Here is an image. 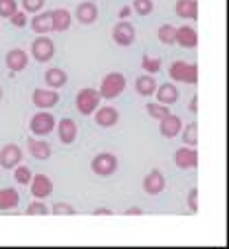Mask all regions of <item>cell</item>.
<instances>
[{"instance_id":"18","label":"cell","mask_w":229,"mask_h":249,"mask_svg":"<svg viewBox=\"0 0 229 249\" xmlns=\"http://www.w3.org/2000/svg\"><path fill=\"white\" fill-rule=\"evenodd\" d=\"M77 124L73 122L70 117L62 119L60 124H57V137H60V141L64 143V146H70L75 139H77Z\"/></svg>"},{"instance_id":"42","label":"cell","mask_w":229,"mask_h":249,"mask_svg":"<svg viewBox=\"0 0 229 249\" xmlns=\"http://www.w3.org/2000/svg\"><path fill=\"white\" fill-rule=\"evenodd\" d=\"M130 11H132V9H122V14H119V16H122V18H126V16L130 14Z\"/></svg>"},{"instance_id":"22","label":"cell","mask_w":229,"mask_h":249,"mask_svg":"<svg viewBox=\"0 0 229 249\" xmlns=\"http://www.w3.org/2000/svg\"><path fill=\"white\" fill-rule=\"evenodd\" d=\"M31 29L40 36H47L49 31H53V20H51V11H37L31 18Z\"/></svg>"},{"instance_id":"35","label":"cell","mask_w":229,"mask_h":249,"mask_svg":"<svg viewBox=\"0 0 229 249\" xmlns=\"http://www.w3.org/2000/svg\"><path fill=\"white\" fill-rule=\"evenodd\" d=\"M16 11H18V2L16 0H0V18H9Z\"/></svg>"},{"instance_id":"43","label":"cell","mask_w":229,"mask_h":249,"mask_svg":"<svg viewBox=\"0 0 229 249\" xmlns=\"http://www.w3.org/2000/svg\"><path fill=\"white\" fill-rule=\"evenodd\" d=\"M0 102H2V86H0Z\"/></svg>"},{"instance_id":"7","label":"cell","mask_w":229,"mask_h":249,"mask_svg":"<svg viewBox=\"0 0 229 249\" xmlns=\"http://www.w3.org/2000/svg\"><path fill=\"white\" fill-rule=\"evenodd\" d=\"M31 55L35 62H49L53 55H55V44H53L51 38H47V36H40V38L33 40L31 44Z\"/></svg>"},{"instance_id":"11","label":"cell","mask_w":229,"mask_h":249,"mask_svg":"<svg viewBox=\"0 0 229 249\" xmlns=\"http://www.w3.org/2000/svg\"><path fill=\"white\" fill-rule=\"evenodd\" d=\"M20 161H22V150L18 143H7L0 148V168L14 170Z\"/></svg>"},{"instance_id":"20","label":"cell","mask_w":229,"mask_h":249,"mask_svg":"<svg viewBox=\"0 0 229 249\" xmlns=\"http://www.w3.org/2000/svg\"><path fill=\"white\" fill-rule=\"evenodd\" d=\"M174 14L183 20H196L198 18V2L196 0H176Z\"/></svg>"},{"instance_id":"30","label":"cell","mask_w":229,"mask_h":249,"mask_svg":"<svg viewBox=\"0 0 229 249\" xmlns=\"http://www.w3.org/2000/svg\"><path fill=\"white\" fill-rule=\"evenodd\" d=\"M161 57H150V55H143L141 57V69L148 73V75H155V73H159L161 71Z\"/></svg>"},{"instance_id":"38","label":"cell","mask_w":229,"mask_h":249,"mask_svg":"<svg viewBox=\"0 0 229 249\" xmlns=\"http://www.w3.org/2000/svg\"><path fill=\"white\" fill-rule=\"evenodd\" d=\"M187 207H190V212H198V190L196 188H192L190 194H187Z\"/></svg>"},{"instance_id":"16","label":"cell","mask_w":229,"mask_h":249,"mask_svg":"<svg viewBox=\"0 0 229 249\" xmlns=\"http://www.w3.org/2000/svg\"><path fill=\"white\" fill-rule=\"evenodd\" d=\"M5 62H7V69L9 71L20 73V71H24L29 66V53L24 51V49H11V51L7 53Z\"/></svg>"},{"instance_id":"14","label":"cell","mask_w":229,"mask_h":249,"mask_svg":"<svg viewBox=\"0 0 229 249\" xmlns=\"http://www.w3.org/2000/svg\"><path fill=\"white\" fill-rule=\"evenodd\" d=\"M183 130V122L178 115H172L170 113L168 117H163L159 122V132L161 137H165V139H174V137H178Z\"/></svg>"},{"instance_id":"13","label":"cell","mask_w":229,"mask_h":249,"mask_svg":"<svg viewBox=\"0 0 229 249\" xmlns=\"http://www.w3.org/2000/svg\"><path fill=\"white\" fill-rule=\"evenodd\" d=\"M93 115H95V124L99 128H112V126H117V122H119V110L112 108V106H102L99 104V108Z\"/></svg>"},{"instance_id":"27","label":"cell","mask_w":229,"mask_h":249,"mask_svg":"<svg viewBox=\"0 0 229 249\" xmlns=\"http://www.w3.org/2000/svg\"><path fill=\"white\" fill-rule=\"evenodd\" d=\"M181 139H183V143H185V146L196 148V143H198V124L196 122L187 124V126L181 130Z\"/></svg>"},{"instance_id":"19","label":"cell","mask_w":229,"mask_h":249,"mask_svg":"<svg viewBox=\"0 0 229 249\" xmlns=\"http://www.w3.org/2000/svg\"><path fill=\"white\" fill-rule=\"evenodd\" d=\"M97 16H99L97 5H95V2H90V0L80 2V5H77V9H75V18L80 20L82 24H93L95 20H97Z\"/></svg>"},{"instance_id":"21","label":"cell","mask_w":229,"mask_h":249,"mask_svg":"<svg viewBox=\"0 0 229 249\" xmlns=\"http://www.w3.org/2000/svg\"><path fill=\"white\" fill-rule=\"evenodd\" d=\"M155 95H157V102H159V104H165V106H172V104L178 102V89H176L174 84H170V82H165V84L157 86Z\"/></svg>"},{"instance_id":"33","label":"cell","mask_w":229,"mask_h":249,"mask_svg":"<svg viewBox=\"0 0 229 249\" xmlns=\"http://www.w3.org/2000/svg\"><path fill=\"white\" fill-rule=\"evenodd\" d=\"M31 177H33V172L27 168V165H16L14 168V179H16V183H20V185H29V181H31Z\"/></svg>"},{"instance_id":"6","label":"cell","mask_w":229,"mask_h":249,"mask_svg":"<svg viewBox=\"0 0 229 249\" xmlns=\"http://www.w3.org/2000/svg\"><path fill=\"white\" fill-rule=\"evenodd\" d=\"M31 102L37 110H51L60 102V93L55 89H35L31 93Z\"/></svg>"},{"instance_id":"17","label":"cell","mask_w":229,"mask_h":249,"mask_svg":"<svg viewBox=\"0 0 229 249\" xmlns=\"http://www.w3.org/2000/svg\"><path fill=\"white\" fill-rule=\"evenodd\" d=\"M51 143L44 139H40V137H31L29 139V155L33 157V159L37 161H47L49 157H51Z\"/></svg>"},{"instance_id":"1","label":"cell","mask_w":229,"mask_h":249,"mask_svg":"<svg viewBox=\"0 0 229 249\" xmlns=\"http://www.w3.org/2000/svg\"><path fill=\"white\" fill-rule=\"evenodd\" d=\"M168 73L172 82H181V84H196L198 82V66L192 64V62H185V60L172 62Z\"/></svg>"},{"instance_id":"12","label":"cell","mask_w":229,"mask_h":249,"mask_svg":"<svg viewBox=\"0 0 229 249\" xmlns=\"http://www.w3.org/2000/svg\"><path fill=\"white\" fill-rule=\"evenodd\" d=\"M165 190V177L161 170H150L143 177V192L150 194V196H157Z\"/></svg>"},{"instance_id":"37","label":"cell","mask_w":229,"mask_h":249,"mask_svg":"<svg viewBox=\"0 0 229 249\" xmlns=\"http://www.w3.org/2000/svg\"><path fill=\"white\" fill-rule=\"evenodd\" d=\"M9 22L14 27H27V14L24 11H16V14L9 16Z\"/></svg>"},{"instance_id":"40","label":"cell","mask_w":229,"mask_h":249,"mask_svg":"<svg viewBox=\"0 0 229 249\" xmlns=\"http://www.w3.org/2000/svg\"><path fill=\"white\" fill-rule=\"evenodd\" d=\"M93 214H95V216H110L112 212L108 210V207H97V210H95Z\"/></svg>"},{"instance_id":"15","label":"cell","mask_w":229,"mask_h":249,"mask_svg":"<svg viewBox=\"0 0 229 249\" xmlns=\"http://www.w3.org/2000/svg\"><path fill=\"white\" fill-rule=\"evenodd\" d=\"M174 44H178V47H183V49H196L198 47V33H196V29L187 27V24L178 27Z\"/></svg>"},{"instance_id":"29","label":"cell","mask_w":229,"mask_h":249,"mask_svg":"<svg viewBox=\"0 0 229 249\" xmlns=\"http://www.w3.org/2000/svg\"><path fill=\"white\" fill-rule=\"evenodd\" d=\"M157 36H159V42L161 44L172 47L174 40H176V27H172V24H161L159 31H157Z\"/></svg>"},{"instance_id":"8","label":"cell","mask_w":229,"mask_h":249,"mask_svg":"<svg viewBox=\"0 0 229 249\" xmlns=\"http://www.w3.org/2000/svg\"><path fill=\"white\" fill-rule=\"evenodd\" d=\"M112 40H115V44H119V47H130L137 40V29L132 27L128 20H122V22H117L115 29H112Z\"/></svg>"},{"instance_id":"26","label":"cell","mask_w":229,"mask_h":249,"mask_svg":"<svg viewBox=\"0 0 229 249\" xmlns=\"http://www.w3.org/2000/svg\"><path fill=\"white\" fill-rule=\"evenodd\" d=\"M20 203V194L16 192L14 188H2L0 190V210L2 212H9L16 210Z\"/></svg>"},{"instance_id":"10","label":"cell","mask_w":229,"mask_h":249,"mask_svg":"<svg viewBox=\"0 0 229 249\" xmlns=\"http://www.w3.org/2000/svg\"><path fill=\"white\" fill-rule=\"evenodd\" d=\"M174 163L178 170H192L198 165V152L192 146H183L174 152Z\"/></svg>"},{"instance_id":"9","label":"cell","mask_w":229,"mask_h":249,"mask_svg":"<svg viewBox=\"0 0 229 249\" xmlns=\"http://www.w3.org/2000/svg\"><path fill=\"white\" fill-rule=\"evenodd\" d=\"M29 188H31V194L33 198H40V201H44V198H49L53 194V181L49 179L47 174H33L31 181H29Z\"/></svg>"},{"instance_id":"25","label":"cell","mask_w":229,"mask_h":249,"mask_svg":"<svg viewBox=\"0 0 229 249\" xmlns=\"http://www.w3.org/2000/svg\"><path fill=\"white\" fill-rule=\"evenodd\" d=\"M44 82H47L49 89H62V86L69 82V75H66V71H62L60 66H53L44 73Z\"/></svg>"},{"instance_id":"23","label":"cell","mask_w":229,"mask_h":249,"mask_svg":"<svg viewBox=\"0 0 229 249\" xmlns=\"http://www.w3.org/2000/svg\"><path fill=\"white\" fill-rule=\"evenodd\" d=\"M51 20H53V31H69L70 22H73V16L69 9H53L51 11Z\"/></svg>"},{"instance_id":"28","label":"cell","mask_w":229,"mask_h":249,"mask_svg":"<svg viewBox=\"0 0 229 249\" xmlns=\"http://www.w3.org/2000/svg\"><path fill=\"white\" fill-rule=\"evenodd\" d=\"M145 110H148V115L152 119H157V122H161L163 117H168L172 110H170V106H165V104H159V102H150L148 106H145Z\"/></svg>"},{"instance_id":"34","label":"cell","mask_w":229,"mask_h":249,"mask_svg":"<svg viewBox=\"0 0 229 249\" xmlns=\"http://www.w3.org/2000/svg\"><path fill=\"white\" fill-rule=\"evenodd\" d=\"M49 212L55 214V216H75V214H77V210H75L70 203H55Z\"/></svg>"},{"instance_id":"36","label":"cell","mask_w":229,"mask_h":249,"mask_svg":"<svg viewBox=\"0 0 229 249\" xmlns=\"http://www.w3.org/2000/svg\"><path fill=\"white\" fill-rule=\"evenodd\" d=\"M44 2L47 0H22V11L24 14H37V11H42Z\"/></svg>"},{"instance_id":"2","label":"cell","mask_w":229,"mask_h":249,"mask_svg":"<svg viewBox=\"0 0 229 249\" xmlns=\"http://www.w3.org/2000/svg\"><path fill=\"white\" fill-rule=\"evenodd\" d=\"M123 89H126V75L123 73H119V71H115V73H108L106 77L102 80V84H99V97L102 99H117L119 95L123 93Z\"/></svg>"},{"instance_id":"24","label":"cell","mask_w":229,"mask_h":249,"mask_svg":"<svg viewBox=\"0 0 229 249\" xmlns=\"http://www.w3.org/2000/svg\"><path fill=\"white\" fill-rule=\"evenodd\" d=\"M157 86L159 84L155 82V77L148 75V73H143V75H139L135 80V90L141 95V97H150V95H155Z\"/></svg>"},{"instance_id":"39","label":"cell","mask_w":229,"mask_h":249,"mask_svg":"<svg viewBox=\"0 0 229 249\" xmlns=\"http://www.w3.org/2000/svg\"><path fill=\"white\" fill-rule=\"evenodd\" d=\"M190 113H194V115L198 113V95H194V97L190 99Z\"/></svg>"},{"instance_id":"32","label":"cell","mask_w":229,"mask_h":249,"mask_svg":"<svg viewBox=\"0 0 229 249\" xmlns=\"http://www.w3.org/2000/svg\"><path fill=\"white\" fill-rule=\"evenodd\" d=\"M47 214H51V212H49V207L40 198H35L33 203L27 205V216H47Z\"/></svg>"},{"instance_id":"5","label":"cell","mask_w":229,"mask_h":249,"mask_svg":"<svg viewBox=\"0 0 229 249\" xmlns=\"http://www.w3.org/2000/svg\"><path fill=\"white\" fill-rule=\"evenodd\" d=\"M55 117H53L49 110H40V113H35L31 117V122H29V130H31L33 137H47L53 132V128H55Z\"/></svg>"},{"instance_id":"3","label":"cell","mask_w":229,"mask_h":249,"mask_svg":"<svg viewBox=\"0 0 229 249\" xmlns=\"http://www.w3.org/2000/svg\"><path fill=\"white\" fill-rule=\"evenodd\" d=\"M99 104H102V97H99V93L95 89H82L77 93V97H75V108L80 110V115H84V117H90L97 110Z\"/></svg>"},{"instance_id":"41","label":"cell","mask_w":229,"mask_h":249,"mask_svg":"<svg viewBox=\"0 0 229 249\" xmlns=\"http://www.w3.org/2000/svg\"><path fill=\"white\" fill-rule=\"evenodd\" d=\"M126 214H128V216H141V214H143V210H141V207H130V210H126Z\"/></svg>"},{"instance_id":"4","label":"cell","mask_w":229,"mask_h":249,"mask_svg":"<svg viewBox=\"0 0 229 249\" xmlns=\"http://www.w3.org/2000/svg\"><path fill=\"white\" fill-rule=\"evenodd\" d=\"M117 168H119V159L112 152H99L90 161V170L97 177H110V174L117 172Z\"/></svg>"},{"instance_id":"31","label":"cell","mask_w":229,"mask_h":249,"mask_svg":"<svg viewBox=\"0 0 229 249\" xmlns=\"http://www.w3.org/2000/svg\"><path fill=\"white\" fill-rule=\"evenodd\" d=\"M130 9L135 11L137 16H150L155 11V2H152V0H132Z\"/></svg>"}]
</instances>
